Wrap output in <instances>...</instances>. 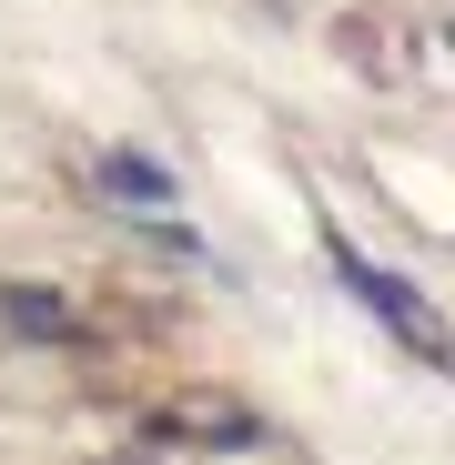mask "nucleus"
I'll return each mask as SVG.
<instances>
[{
  "instance_id": "nucleus-1",
  "label": "nucleus",
  "mask_w": 455,
  "mask_h": 465,
  "mask_svg": "<svg viewBox=\"0 0 455 465\" xmlns=\"http://www.w3.org/2000/svg\"><path fill=\"white\" fill-rule=\"evenodd\" d=\"M334 263H344V283H354V293H364V303H374V314H385V324H395V334H405L415 354H435V364L455 354V344H445V324L425 314V303H415V293H405V283H395L385 263H354V253H334Z\"/></svg>"
},
{
  "instance_id": "nucleus-2",
  "label": "nucleus",
  "mask_w": 455,
  "mask_h": 465,
  "mask_svg": "<svg viewBox=\"0 0 455 465\" xmlns=\"http://www.w3.org/2000/svg\"><path fill=\"white\" fill-rule=\"evenodd\" d=\"M102 183H112V193H132V203H163V193H173L163 173L142 163V152H112V163H102Z\"/></svg>"
}]
</instances>
